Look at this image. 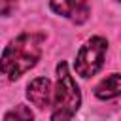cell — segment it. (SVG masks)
<instances>
[{
    "mask_svg": "<svg viewBox=\"0 0 121 121\" xmlns=\"http://www.w3.org/2000/svg\"><path fill=\"white\" fill-rule=\"evenodd\" d=\"M42 42L43 34L38 32H25L9 42L4 49L0 59V74L8 76V79L21 78L26 70H30L40 55H42Z\"/></svg>",
    "mask_w": 121,
    "mask_h": 121,
    "instance_id": "obj_1",
    "label": "cell"
},
{
    "mask_svg": "<svg viewBox=\"0 0 121 121\" xmlns=\"http://www.w3.org/2000/svg\"><path fill=\"white\" fill-rule=\"evenodd\" d=\"M81 104L79 89L68 72V64L60 62L57 66V87L53 93V113L51 121H70Z\"/></svg>",
    "mask_w": 121,
    "mask_h": 121,
    "instance_id": "obj_2",
    "label": "cell"
},
{
    "mask_svg": "<svg viewBox=\"0 0 121 121\" xmlns=\"http://www.w3.org/2000/svg\"><path fill=\"white\" fill-rule=\"evenodd\" d=\"M106 49H108V42L102 36L91 38L79 49V53L76 57V72H78V76H81V78L95 76L104 64Z\"/></svg>",
    "mask_w": 121,
    "mask_h": 121,
    "instance_id": "obj_3",
    "label": "cell"
},
{
    "mask_svg": "<svg viewBox=\"0 0 121 121\" xmlns=\"http://www.w3.org/2000/svg\"><path fill=\"white\" fill-rule=\"evenodd\" d=\"M51 9L78 25L85 23L91 13L87 0H51Z\"/></svg>",
    "mask_w": 121,
    "mask_h": 121,
    "instance_id": "obj_4",
    "label": "cell"
},
{
    "mask_svg": "<svg viewBox=\"0 0 121 121\" xmlns=\"http://www.w3.org/2000/svg\"><path fill=\"white\" fill-rule=\"evenodd\" d=\"M26 96H28V100H30L34 106H38V108L49 106V102H51V98H53L51 81H49L47 78H36V79L28 85Z\"/></svg>",
    "mask_w": 121,
    "mask_h": 121,
    "instance_id": "obj_5",
    "label": "cell"
},
{
    "mask_svg": "<svg viewBox=\"0 0 121 121\" xmlns=\"http://www.w3.org/2000/svg\"><path fill=\"white\" fill-rule=\"evenodd\" d=\"M119 91H121V76L119 74H112V76H108L106 79H102L96 85L95 95L98 98H102V100H110V98L117 96Z\"/></svg>",
    "mask_w": 121,
    "mask_h": 121,
    "instance_id": "obj_6",
    "label": "cell"
},
{
    "mask_svg": "<svg viewBox=\"0 0 121 121\" xmlns=\"http://www.w3.org/2000/svg\"><path fill=\"white\" fill-rule=\"evenodd\" d=\"M4 121H34V113L25 104H17L15 108H11L6 113Z\"/></svg>",
    "mask_w": 121,
    "mask_h": 121,
    "instance_id": "obj_7",
    "label": "cell"
},
{
    "mask_svg": "<svg viewBox=\"0 0 121 121\" xmlns=\"http://www.w3.org/2000/svg\"><path fill=\"white\" fill-rule=\"evenodd\" d=\"M17 0H0V15H9L15 9Z\"/></svg>",
    "mask_w": 121,
    "mask_h": 121,
    "instance_id": "obj_8",
    "label": "cell"
}]
</instances>
